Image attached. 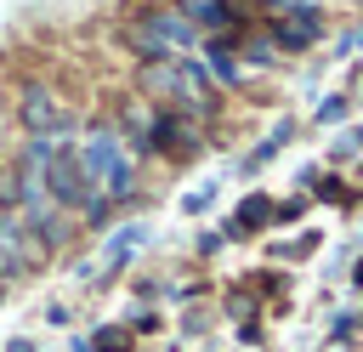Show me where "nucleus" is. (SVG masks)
I'll return each mask as SVG.
<instances>
[{
    "label": "nucleus",
    "mask_w": 363,
    "mask_h": 352,
    "mask_svg": "<svg viewBox=\"0 0 363 352\" xmlns=\"http://www.w3.org/2000/svg\"><path fill=\"white\" fill-rule=\"evenodd\" d=\"M74 159H79L85 182H91L102 199H130V187H136V165H130V153H125V142H119L113 125H91L85 142L74 148Z\"/></svg>",
    "instance_id": "f257e3e1"
},
{
    "label": "nucleus",
    "mask_w": 363,
    "mask_h": 352,
    "mask_svg": "<svg viewBox=\"0 0 363 352\" xmlns=\"http://www.w3.org/2000/svg\"><path fill=\"white\" fill-rule=\"evenodd\" d=\"M267 210H272L267 199H244V210H238V221H233V227H261V221H267Z\"/></svg>",
    "instance_id": "9d476101"
},
{
    "label": "nucleus",
    "mask_w": 363,
    "mask_h": 352,
    "mask_svg": "<svg viewBox=\"0 0 363 352\" xmlns=\"http://www.w3.org/2000/svg\"><path fill=\"white\" fill-rule=\"evenodd\" d=\"M204 51H210V68H216V74H221V79H227V85H233V79H238V74H244V68H238V57H233V45H227V40H210V45H204Z\"/></svg>",
    "instance_id": "1a4fd4ad"
},
{
    "label": "nucleus",
    "mask_w": 363,
    "mask_h": 352,
    "mask_svg": "<svg viewBox=\"0 0 363 352\" xmlns=\"http://www.w3.org/2000/svg\"><path fill=\"white\" fill-rule=\"evenodd\" d=\"M96 346H102V352H125L130 341H125V329H102V335H96Z\"/></svg>",
    "instance_id": "f8f14e48"
},
{
    "label": "nucleus",
    "mask_w": 363,
    "mask_h": 352,
    "mask_svg": "<svg viewBox=\"0 0 363 352\" xmlns=\"http://www.w3.org/2000/svg\"><path fill=\"white\" fill-rule=\"evenodd\" d=\"M136 244H142V227H125V233H119V244H108V261L119 267V261H125V255H130Z\"/></svg>",
    "instance_id": "9b49d317"
},
{
    "label": "nucleus",
    "mask_w": 363,
    "mask_h": 352,
    "mask_svg": "<svg viewBox=\"0 0 363 352\" xmlns=\"http://www.w3.org/2000/svg\"><path fill=\"white\" fill-rule=\"evenodd\" d=\"M136 23L164 45V57H182V51H193V45H199V28L182 17V6H153V11H142Z\"/></svg>",
    "instance_id": "39448f33"
},
{
    "label": "nucleus",
    "mask_w": 363,
    "mask_h": 352,
    "mask_svg": "<svg viewBox=\"0 0 363 352\" xmlns=\"http://www.w3.org/2000/svg\"><path fill=\"white\" fill-rule=\"evenodd\" d=\"M318 34H323V17H318V6H301V11H289V17H278V23H272V45H289V51L312 45Z\"/></svg>",
    "instance_id": "0eeeda50"
},
{
    "label": "nucleus",
    "mask_w": 363,
    "mask_h": 352,
    "mask_svg": "<svg viewBox=\"0 0 363 352\" xmlns=\"http://www.w3.org/2000/svg\"><path fill=\"white\" fill-rule=\"evenodd\" d=\"M193 125L182 119V114H159L153 125H147V142H142V153H193Z\"/></svg>",
    "instance_id": "423d86ee"
},
{
    "label": "nucleus",
    "mask_w": 363,
    "mask_h": 352,
    "mask_svg": "<svg viewBox=\"0 0 363 352\" xmlns=\"http://www.w3.org/2000/svg\"><path fill=\"white\" fill-rule=\"evenodd\" d=\"M340 114H346V97H329V102L318 108V119H340Z\"/></svg>",
    "instance_id": "4468645a"
},
{
    "label": "nucleus",
    "mask_w": 363,
    "mask_h": 352,
    "mask_svg": "<svg viewBox=\"0 0 363 352\" xmlns=\"http://www.w3.org/2000/svg\"><path fill=\"white\" fill-rule=\"evenodd\" d=\"M244 51H250V57H255V62H272V40H250V45H244Z\"/></svg>",
    "instance_id": "ddd939ff"
},
{
    "label": "nucleus",
    "mask_w": 363,
    "mask_h": 352,
    "mask_svg": "<svg viewBox=\"0 0 363 352\" xmlns=\"http://www.w3.org/2000/svg\"><path fill=\"white\" fill-rule=\"evenodd\" d=\"M182 17H187L193 28H227V11H221V0H182Z\"/></svg>",
    "instance_id": "6e6552de"
},
{
    "label": "nucleus",
    "mask_w": 363,
    "mask_h": 352,
    "mask_svg": "<svg viewBox=\"0 0 363 352\" xmlns=\"http://www.w3.org/2000/svg\"><path fill=\"white\" fill-rule=\"evenodd\" d=\"M142 91L147 97H164L187 114H204L210 108V79L193 68V62H147L142 68Z\"/></svg>",
    "instance_id": "f03ea898"
},
{
    "label": "nucleus",
    "mask_w": 363,
    "mask_h": 352,
    "mask_svg": "<svg viewBox=\"0 0 363 352\" xmlns=\"http://www.w3.org/2000/svg\"><path fill=\"white\" fill-rule=\"evenodd\" d=\"M17 119H23L28 136H62V131L74 125L68 108H62V97H57L51 85H23V97H17Z\"/></svg>",
    "instance_id": "20e7f679"
},
{
    "label": "nucleus",
    "mask_w": 363,
    "mask_h": 352,
    "mask_svg": "<svg viewBox=\"0 0 363 352\" xmlns=\"http://www.w3.org/2000/svg\"><path fill=\"white\" fill-rule=\"evenodd\" d=\"M40 187H45V199H51L57 210H85V204L96 199V187L85 182V170H79V159H74L68 148H57V153L45 159V170H40Z\"/></svg>",
    "instance_id": "7ed1b4c3"
}]
</instances>
